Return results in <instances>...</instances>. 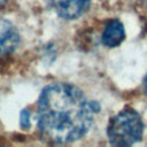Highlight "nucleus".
Returning <instances> with one entry per match:
<instances>
[{
    "label": "nucleus",
    "instance_id": "obj_1",
    "mask_svg": "<svg viewBox=\"0 0 147 147\" xmlns=\"http://www.w3.org/2000/svg\"><path fill=\"white\" fill-rule=\"evenodd\" d=\"M100 107L75 85L53 83L40 93L37 103V126L51 142L68 144L83 138L91 129Z\"/></svg>",
    "mask_w": 147,
    "mask_h": 147
},
{
    "label": "nucleus",
    "instance_id": "obj_2",
    "mask_svg": "<svg viewBox=\"0 0 147 147\" xmlns=\"http://www.w3.org/2000/svg\"><path fill=\"white\" fill-rule=\"evenodd\" d=\"M144 132L140 115L133 109H125L115 115L108 124V140L114 146H130L138 142Z\"/></svg>",
    "mask_w": 147,
    "mask_h": 147
},
{
    "label": "nucleus",
    "instance_id": "obj_3",
    "mask_svg": "<svg viewBox=\"0 0 147 147\" xmlns=\"http://www.w3.org/2000/svg\"><path fill=\"white\" fill-rule=\"evenodd\" d=\"M48 6L64 20H76L90 6V0H46Z\"/></svg>",
    "mask_w": 147,
    "mask_h": 147
},
{
    "label": "nucleus",
    "instance_id": "obj_4",
    "mask_svg": "<svg viewBox=\"0 0 147 147\" xmlns=\"http://www.w3.org/2000/svg\"><path fill=\"white\" fill-rule=\"evenodd\" d=\"M20 42L16 26L8 20L0 18V59L13 53Z\"/></svg>",
    "mask_w": 147,
    "mask_h": 147
},
{
    "label": "nucleus",
    "instance_id": "obj_5",
    "mask_svg": "<svg viewBox=\"0 0 147 147\" xmlns=\"http://www.w3.org/2000/svg\"><path fill=\"white\" fill-rule=\"evenodd\" d=\"M125 38L124 25L118 20L110 21L103 29L101 34V41L107 47H116L118 46Z\"/></svg>",
    "mask_w": 147,
    "mask_h": 147
},
{
    "label": "nucleus",
    "instance_id": "obj_6",
    "mask_svg": "<svg viewBox=\"0 0 147 147\" xmlns=\"http://www.w3.org/2000/svg\"><path fill=\"white\" fill-rule=\"evenodd\" d=\"M21 125L24 129H26V127L30 126V113L26 109H24L21 113Z\"/></svg>",
    "mask_w": 147,
    "mask_h": 147
},
{
    "label": "nucleus",
    "instance_id": "obj_7",
    "mask_svg": "<svg viewBox=\"0 0 147 147\" xmlns=\"http://www.w3.org/2000/svg\"><path fill=\"white\" fill-rule=\"evenodd\" d=\"M144 92H145V94L147 95V75H146V77H145V79H144Z\"/></svg>",
    "mask_w": 147,
    "mask_h": 147
},
{
    "label": "nucleus",
    "instance_id": "obj_8",
    "mask_svg": "<svg viewBox=\"0 0 147 147\" xmlns=\"http://www.w3.org/2000/svg\"><path fill=\"white\" fill-rule=\"evenodd\" d=\"M7 1H8V0H0V7H1V6L3 5V3H6Z\"/></svg>",
    "mask_w": 147,
    "mask_h": 147
}]
</instances>
